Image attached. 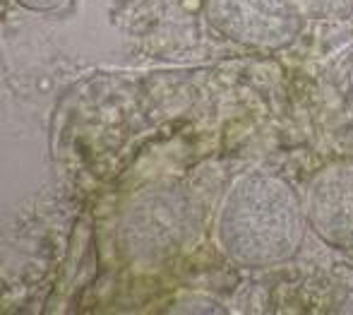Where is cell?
Wrapping results in <instances>:
<instances>
[{
  "label": "cell",
  "instance_id": "obj_5",
  "mask_svg": "<svg viewBox=\"0 0 353 315\" xmlns=\"http://www.w3.org/2000/svg\"><path fill=\"white\" fill-rule=\"evenodd\" d=\"M310 19H346L353 15V0H298Z\"/></svg>",
  "mask_w": 353,
  "mask_h": 315
},
{
  "label": "cell",
  "instance_id": "obj_3",
  "mask_svg": "<svg viewBox=\"0 0 353 315\" xmlns=\"http://www.w3.org/2000/svg\"><path fill=\"white\" fill-rule=\"evenodd\" d=\"M205 17L219 37L262 51L291 46L305 22L298 0H205Z\"/></svg>",
  "mask_w": 353,
  "mask_h": 315
},
{
  "label": "cell",
  "instance_id": "obj_2",
  "mask_svg": "<svg viewBox=\"0 0 353 315\" xmlns=\"http://www.w3.org/2000/svg\"><path fill=\"white\" fill-rule=\"evenodd\" d=\"M202 212L181 181H159L130 198L121 214V251L130 262L154 267L181 255L200 233Z\"/></svg>",
  "mask_w": 353,
  "mask_h": 315
},
{
  "label": "cell",
  "instance_id": "obj_1",
  "mask_svg": "<svg viewBox=\"0 0 353 315\" xmlns=\"http://www.w3.org/2000/svg\"><path fill=\"white\" fill-rule=\"evenodd\" d=\"M307 214L298 190L281 176L252 171L231 186L219 212L221 251L241 267H274L296 258Z\"/></svg>",
  "mask_w": 353,
  "mask_h": 315
},
{
  "label": "cell",
  "instance_id": "obj_4",
  "mask_svg": "<svg viewBox=\"0 0 353 315\" xmlns=\"http://www.w3.org/2000/svg\"><path fill=\"white\" fill-rule=\"evenodd\" d=\"M303 202L317 238L339 251H353V159L320 169Z\"/></svg>",
  "mask_w": 353,
  "mask_h": 315
},
{
  "label": "cell",
  "instance_id": "obj_6",
  "mask_svg": "<svg viewBox=\"0 0 353 315\" xmlns=\"http://www.w3.org/2000/svg\"><path fill=\"white\" fill-rule=\"evenodd\" d=\"M14 3L32 12H58V10L68 8L70 0H14Z\"/></svg>",
  "mask_w": 353,
  "mask_h": 315
}]
</instances>
